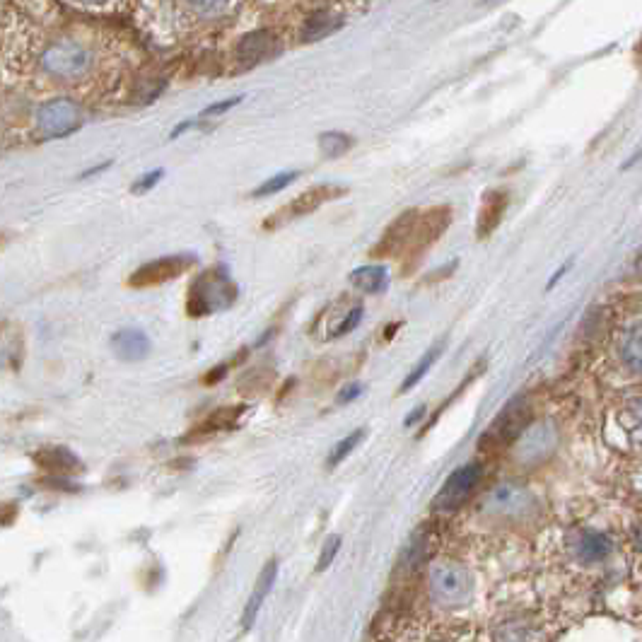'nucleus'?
Returning a JSON list of instances; mask_svg holds the SVG:
<instances>
[{
  "instance_id": "obj_1",
  "label": "nucleus",
  "mask_w": 642,
  "mask_h": 642,
  "mask_svg": "<svg viewBox=\"0 0 642 642\" xmlns=\"http://www.w3.org/2000/svg\"><path fill=\"white\" fill-rule=\"evenodd\" d=\"M239 288L232 280L230 271L223 264L206 268L189 288L186 297V314L194 319L213 317V314L227 312L237 302Z\"/></svg>"
},
{
  "instance_id": "obj_2",
  "label": "nucleus",
  "mask_w": 642,
  "mask_h": 642,
  "mask_svg": "<svg viewBox=\"0 0 642 642\" xmlns=\"http://www.w3.org/2000/svg\"><path fill=\"white\" fill-rule=\"evenodd\" d=\"M95 66V54L90 46L75 39H61L49 44L42 54V68L56 80H80Z\"/></svg>"
},
{
  "instance_id": "obj_3",
  "label": "nucleus",
  "mask_w": 642,
  "mask_h": 642,
  "mask_svg": "<svg viewBox=\"0 0 642 642\" xmlns=\"http://www.w3.org/2000/svg\"><path fill=\"white\" fill-rule=\"evenodd\" d=\"M80 126H83V109L73 99H49L37 109V131L44 138H66Z\"/></svg>"
},
{
  "instance_id": "obj_4",
  "label": "nucleus",
  "mask_w": 642,
  "mask_h": 642,
  "mask_svg": "<svg viewBox=\"0 0 642 642\" xmlns=\"http://www.w3.org/2000/svg\"><path fill=\"white\" fill-rule=\"evenodd\" d=\"M196 266L194 254H174V256H162V259L148 261L128 278V285L136 290L145 288H157V285H165L169 280L182 278L184 273H189L191 268Z\"/></svg>"
},
{
  "instance_id": "obj_5",
  "label": "nucleus",
  "mask_w": 642,
  "mask_h": 642,
  "mask_svg": "<svg viewBox=\"0 0 642 642\" xmlns=\"http://www.w3.org/2000/svg\"><path fill=\"white\" fill-rule=\"evenodd\" d=\"M529 420H531V408L524 404L522 399L512 401V404H507L503 408V413H500V416L495 418V423L486 430V435H483L481 440V447L503 449L507 445H512V442L524 433Z\"/></svg>"
},
{
  "instance_id": "obj_6",
  "label": "nucleus",
  "mask_w": 642,
  "mask_h": 642,
  "mask_svg": "<svg viewBox=\"0 0 642 642\" xmlns=\"http://www.w3.org/2000/svg\"><path fill=\"white\" fill-rule=\"evenodd\" d=\"M481 478H483V464H478V461L459 466V469L447 478L440 493H437L435 510L457 512L459 507L469 500V495L474 493L478 483H481Z\"/></svg>"
},
{
  "instance_id": "obj_7",
  "label": "nucleus",
  "mask_w": 642,
  "mask_h": 642,
  "mask_svg": "<svg viewBox=\"0 0 642 642\" xmlns=\"http://www.w3.org/2000/svg\"><path fill=\"white\" fill-rule=\"evenodd\" d=\"M346 194V189H341V186H331V184H324V186H314V189L305 191V194H300L295 198L290 206L280 208L278 213H273L271 218L266 220V230H273V227L283 225V223H290V220L295 218H305V215L314 213V210L324 206V203L334 201V198Z\"/></svg>"
},
{
  "instance_id": "obj_8",
  "label": "nucleus",
  "mask_w": 642,
  "mask_h": 642,
  "mask_svg": "<svg viewBox=\"0 0 642 642\" xmlns=\"http://www.w3.org/2000/svg\"><path fill=\"white\" fill-rule=\"evenodd\" d=\"M280 54V39L276 32L271 29H256L252 34H244L242 39L237 42L235 56L239 61V66L244 68H254L259 63L271 61Z\"/></svg>"
},
{
  "instance_id": "obj_9",
  "label": "nucleus",
  "mask_w": 642,
  "mask_h": 642,
  "mask_svg": "<svg viewBox=\"0 0 642 642\" xmlns=\"http://www.w3.org/2000/svg\"><path fill=\"white\" fill-rule=\"evenodd\" d=\"M32 459L34 464H37V469H42L46 476L70 478L85 471L83 459H80L73 449L63 445H49V447L37 449V452L32 454Z\"/></svg>"
},
{
  "instance_id": "obj_10",
  "label": "nucleus",
  "mask_w": 642,
  "mask_h": 642,
  "mask_svg": "<svg viewBox=\"0 0 642 642\" xmlns=\"http://www.w3.org/2000/svg\"><path fill=\"white\" fill-rule=\"evenodd\" d=\"M433 592L445 604H464L469 599V575L457 565H442L433 573Z\"/></svg>"
},
{
  "instance_id": "obj_11",
  "label": "nucleus",
  "mask_w": 642,
  "mask_h": 642,
  "mask_svg": "<svg viewBox=\"0 0 642 642\" xmlns=\"http://www.w3.org/2000/svg\"><path fill=\"white\" fill-rule=\"evenodd\" d=\"M418 215V210H408V213L399 215V218L389 225V230L384 232V237L379 239L372 256H396L401 252H408V244H411L413 230H416Z\"/></svg>"
},
{
  "instance_id": "obj_12",
  "label": "nucleus",
  "mask_w": 642,
  "mask_h": 642,
  "mask_svg": "<svg viewBox=\"0 0 642 642\" xmlns=\"http://www.w3.org/2000/svg\"><path fill=\"white\" fill-rule=\"evenodd\" d=\"M276 577H278V560L271 558L264 565V570H261V575L256 577V585H254L252 597H249L247 606H244V614H242V628L244 630H252L254 628L256 616H259L261 606H264L266 597L271 594L273 585H276Z\"/></svg>"
},
{
  "instance_id": "obj_13",
  "label": "nucleus",
  "mask_w": 642,
  "mask_h": 642,
  "mask_svg": "<svg viewBox=\"0 0 642 642\" xmlns=\"http://www.w3.org/2000/svg\"><path fill=\"white\" fill-rule=\"evenodd\" d=\"M244 411H247V406H225V408H218V411H213L210 416H206L203 420H198L194 425V430H189V435L184 437V442L189 440H196V437H208V435H215V433H225V430H235L239 418L244 416Z\"/></svg>"
},
{
  "instance_id": "obj_14",
  "label": "nucleus",
  "mask_w": 642,
  "mask_h": 642,
  "mask_svg": "<svg viewBox=\"0 0 642 642\" xmlns=\"http://www.w3.org/2000/svg\"><path fill=\"white\" fill-rule=\"evenodd\" d=\"M112 350L116 358L124 360V363H140V360H145L150 355L153 343H150V338L143 331L121 329L112 336Z\"/></svg>"
},
{
  "instance_id": "obj_15",
  "label": "nucleus",
  "mask_w": 642,
  "mask_h": 642,
  "mask_svg": "<svg viewBox=\"0 0 642 642\" xmlns=\"http://www.w3.org/2000/svg\"><path fill=\"white\" fill-rule=\"evenodd\" d=\"M505 208H507V196L503 191H490V194H486V198H483L481 213H478V230H476L478 239H486L493 235L495 227L503 223Z\"/></svg>"
},
{
  "instance_id": "obj_16",
  "label": "nucleus",
  "mask_w": 642,
  "mask_h": 642,
  "mask_svg": "<svg viewBox=\"0 0 642 642\" xmlns=\"http://www.w3.org/2000/svg\"><path fill=\"white\" fill-rule=\"evenodd\" d=\"M350 283H353V288H358L360 293H365V295L382 293L389 283L387 268L379 266V264L355 268V271L350 273Z\"/></svg>"
},
{
  "instance_id": "obj_17",
  "label": "nucleus",
  "mask_w": 642,
  "mask_h": 642,
  "mask_svg": "<svg viewBox=\"0 0 642 642\" xmlns=\"http://www.w3.org/2000/svg\"><path fill=\"white\" fill-rule=\"evenodd\" d=\"M341 27V20L329 10H319V13L309 15L305 27H302V42H319V39L329 37L331 32Z\"/></svg>"
},
{
  "instance_id": "obj_18",
  "label": "nucleus",
  "mask_w": 642,
  "mask_h": 642,
  "mask_svg": "<svg viewBox=\"0 0 642 642\" xmlns=\"http://www.w3.org/2000/svg\"><path fill=\"white\" fill-rule=\"evenodd\" d=\"M621 353L630 370L642 372V324L633 326V329L628 331L626 338H623Z\"/></svg>"
},
{
  "instance_id": "obj_19",
  "label": "nucleus",
  "mask_w": 642,
  "mask_h": 642,
  "mask_svg": "<svg viewBox=\"0 0 642 642\" xmlns=\"http://www.w3.org/2000/svg\"><path fill=\"white\" fill-rule=\"evenodd\" d=\"M440 353H442V343H437V346H435L433 350H428V353L423 355V360H420V363L416 365V370H413L411 375H408V377L404 379V384H401V387H399V394H406L408 389L416 387L420 379L428 375L430 367H433V365L437 363V358H440Z\"/></svg>"
},
{
  "instance_id": "obj_20",
  "label": "nucleus",
  "mask_w": 642,
  "mask_h": 642,
  "mask_svg": "<svg viewBox=\"0 0 642 642\" xmlns=\"http://www.w3.org/2000/svg\"><path fill=\"white\" fill-rule=\"evenodd\" d=\"M363 440H365V430H355V433H350L348 437H343V440L338 442L334 449H331L329 459H326V466H329V469H336V466L341 464L343 459L353 454V449L358 447Z\"/></svg>"
},
{
  "instance_id": "obj_21",
  "label": "nucleus",
  "mask_w": 642,
  "mask_h": 642,
  "mask_svg": "<svg viewBox=\"0 0 642 642\" xmlns=\"http://www.w3.org/2000/svg\"><path fill=\"white\" fill-rule=\"evenodd\" d=\"M319 148L326 157H341L353 148V140H350L346 133H324V136L319 138Z\"/></svg>"
},
{
  "instance_id": "obj_22",
  "label": "nucleus",
  "mask_w": 642,
  "mask_h": 642,
  "mask_svg": "<svg viewBox=\"0 0 642 642\" xmlns=\"http://www.w3.org/2000/svg\"><path fill=\"white\" fill-rule=\"evenodd\" d=\"M297 177H300V172H280V174H276V177H271L268 182L261 184L259 189H254L252 196L254 198H266V196L278 194V191L288 189V186L293 184Z\"/></svg>"
},
{
  "instance_id": "obj_23",
  "label": "nucleus",
  "mask_w": 642,
  "mask_h": 642,
  "mask_svg": "<svg viewBox=\"0 0 642 642\" xmlns=\"http://www.w3.org/2000/svg\"><path fill=\"white\" fill-rule=\"evenodd\" d=\"M609 539L601 534H587L585 541H582V558L585 560H599L609 553Z\"/></svg>"
},
{
  "instance_id": "obj_24",
  "label": "nucleus",
  "mask_w": 642,
  "mask_h": 642,
  "mask_svg": "<svg viewBox=\"0 0 642 642\" xmlns=\"http://www.w3.org/2000/svg\"><path fill=\"white\" fill-rule=\"evenodd\" d=\"M360 319H363V305H355L353 309H348V312L343 314L341 321H338L334 329L329 331V336H331V338H338V336L348 334V331H353L355 326L360 324Z\"/></svg>"
},
{
  "instance_id": "obj_25",
  "label": "nucleus",
  "mask_w": 642,
  "mask_h": 642,
  "mask_svg": "<svg viewBox=\"0 0 642 642\" xmlns=\"http://www.w3.org/2000/svg\"><path fill=\"white\" fill-rule=\"evenodd\" d=\"M338 551H341V536L338 534L329 536V539L324 541V546H321V553H319V560H317V573H324V570L334 563Z\"/></svg>"
},
{
  "instance_id": "obj_26",
  "label": "nucleus",
  "mask_w": 642,
  "mask_h": 642,
  "mask_svg": "<svg viewBox=\"0 0 642 642\" xmlns=\"http://www.w3.org/2000/svg\"><path fill=\"white\" fill-rule=\"evenodd\" d=\"M191 10L198 15H215L230 5V0H186Z\"/></svg>"
},
{
  "instance_id": "obj_27",
  "label": "nucleus",
  "mask_w": 642,
  "mask_h": 642,
  "mask_svg": "<svg viewBox=\"0 0 642 642\" xmlns=\"http://www.w3.org/2000/svg\"><path fill=\"white\" fill-rule=\"evenodd\" d=\"M165 177V169H153V172H145L138 182H133L131 191L133 194H148L150 189H155L160 184V179Z\"/></svg>"
},
{
  "instance_id": "obj_28",
  "label": "nucleus",
  "mask_w": 642,
  "mask_h": 642,
  "mask_svg": "<svg viewBox=\"0 0 642 642\" xmlns=\"http://www.w3.org/2000/svg\"><path fill=\"white\" fill-rule=\"evenodd\" d=\"M235 365V363H220L218 367H213V370L208 372L206 377H203V384H206V387H213V384H218V382H223L227 372H230V367Z\"/></svg>"
},
{
  "instance_id": "obj_29",
  "label": "nucleus",
  "mask_w": 642,
  "mask_h": 642,
  "mask_svg": "<svg viewBox=\"0 0 642 642\" xmlns=\"http://www.w3.org/2000/svg\"><path fill=\"white\" fill-rule=\"evenodd\" d=\"M242 102V97H235V99H225V102H218V104H213V107H208V109H203V114L201 116H218V114H225V112H230L232 107H237V104Z\"/></svg>"
},
{
  "instance_id": "obj_30",
  "label": "nucleus",
  "mask_w": 642,
  "mask_h": 642,
  "mask_svg": "<svg viewBox=\"0 0 642 642\" xmlns=\"http://www.w3.org/2000/svg\"><path fill=\"white\" fill-rule=\"evenodd\" d=\"M360 391H363V384L360 382H353V384H348L346 389L341 391V394H338V404H348V401H353V399H358L360 396Z\"/></svg>"
},
{
  "instance_id": "obj_31",
  "label": "nucleus",
  "mask_w": 642,
  "mask_h": 642,
  "mask_svg": "<svg viewBox=\"0 0 642 642\" xmlns=\"http://www.w3.org/2000/svg\"><path fill=\"white\" fill-rule=\"evenodd\" d=\"M570 268H573V261H570V264H565V266H560V268H558V271H556V273H553L551 283H548V290H551V288H553V285H556V283H558V280H560V278H563V276H565V273H568V271H570Z\"/></svg>"
},
{
  "instance_id": "obj_32",
  "label": "nucleus",
  "mask_w": 642,
  "mask_h": 642,
  "mask_svg": "<svg viewBox=\"0 0 642 642\" xmlns=\"http://www.w3.org/2000/svg\"><path fill=\"white\" fill-rule=\"evenodd\" d=\"M423 413H425V406L416 408V411H413V416H408V418H406V425H413V423H416V420L423 418Z\"/></svg>"
},
{
  "instance_id": "obj_33",
  "label": "nucleus",
  "mask_w": 642,
  "mask_h": 642,
  "mask_svg": "<svg viewBox=\"0 0 642 642\" xmlns=\"http://www.w3.org/2000/svg\"><path fill=\"white\" fill-rule=\"evenodd\" d=\"M633 271H635V276L642 278V249L638 252V256H635V266H633Z\"/></svg>"
},
{
  "instance_id": "obj_34",
  "label": "nucleus",
  "mask_w": 642,
  "mask_h": 642,
  "mask_svg": "<svg viewBox=\"0 0 642 642\" xmlns=\"http://www.w3.org/2000/svg\"><path fill=\"white\" fill-rule=\"evenodd\" d=\"M107 167H109V162H104V165H99V167H92V169H87V172H83V179L92 177V174H99V172H102V169H107Z\"/></svg>"
},
{
  "instance_id": "obj_35",
  "label": "nucleus",
  "mask_w": 642,
  "mask_h": 642,
  "mask_svg": "<svg viewBox=\"0 0 642 642\" xmlns=\"http://www.w3.org/2000/svg\"><path fill=\"white\" fill-rule=\"evenodd\" d=\"M640 157H642V145H640V148H638V150H635V155H633V157H630V160L626 162V167H633V165H635V162H638V160H640Z\"/></svg>"
},
{
  "instance_id": "obj_36",
  "label": "nucleus",
  "mask_w": 642,
  "mask_h": 642,
  "mask_svg": "<svg viewBox=\"0 0 642 642\" xmlns=\"http://www.w3.org/2000/svg\"><path fill=\"white\" fill-rule=\"evenodd\" d=\"M78 3H87V5H102V3H107V0H78Z\"/></svg>"
}]
</instances>
